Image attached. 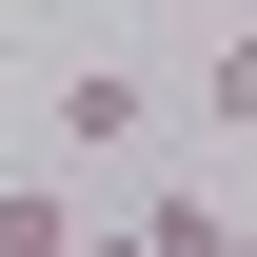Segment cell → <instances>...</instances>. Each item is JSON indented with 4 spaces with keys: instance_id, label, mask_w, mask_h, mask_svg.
Instances as JSON below:
<instances>
[{
    "instance_id": "6da1fadb",
    "label": "cell",
    "mask_w": 257,
    "mask_h": 257,
    "mask_svg": "<svg viewBox=\"0 0 257 257\" xmlns=\"http://www.w3.org/2000/svg\"><path fill=\"white\" fill-rule=\"evenodd\" d=\"M40 119H60V159H119V139L159 119V79H119V60H79V79H40Z\"/></svg>"
},
{
    "instance_id": "7a4b0ae2",
    "label": "cell",
    "mask_w": 257,
    "mask_h": 257,
    "mask_svg": "<svg viewBox=\"0 0 257 257\" xmlns=\"http://www.w3.org/2000/svg\"><path fill=\"white\" fill-rule=\"evenodd\" d=\"M0 257H79V198L60 178H0Z\"/></svg>"
},
{
    "instance_id": "3957f363",
    "label": "cell",
    "mask_w": 257,
    "mask_h": 257,
    "mask_svg": "<svg viewBox=\"0 0 257 257\" xmlns=\"http://www.w3.org/2000/svg\"><path fill=\"white\" fill-rule=\"evenodd\" d=\"M178 99H198V119H218V139H257V20H237V40H218V60H198V79H178Z\"/></svg>"
},
{
    "instance_id": "277c9868",
    "label": "cell",
    "mask_w": 257,
    "mask_h": 257,
    "mask_svg": "<svg viewBox=\"0 0 257 257\" xmlns=\"http://www.w3.org/2000/svg\"><path fill=\"white\" fill-rule=\"evenodd\" d=\"M79 257H178V218L139 198V218H79Z\"/></svg>"
},
{
    "instance_id": "5b68a950",
    "label": "cell",
    "mask_w": 257,
    "mask_h": 257,
    "mask_svg": "<svg viewBox=\"0 0 257 257\" xmlns=\"http://www.w3.org/2000/svg\"><path fill=\"white\" fill-rule=\"evenodd\" d=\"M159 218H178V257H257V237L218 218V198H159Z\"/></svg>"
}]
</instances>
